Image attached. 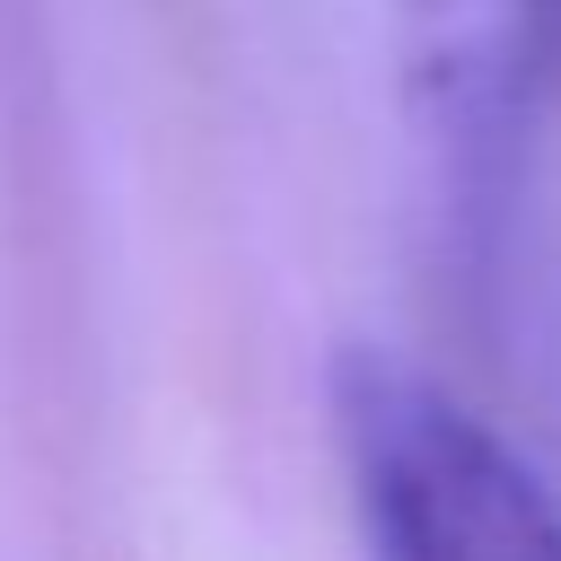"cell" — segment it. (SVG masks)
Wrapping results in <instances>:
<instances>
[{
    "mask_svg": "<svg viewBox=\"0 0 561 561\" xmlns=\"http://www.w3.org/2000/svg\"><path fill=\"white\" fill-rule=\"evenodd\" d=\"M333 447L368 561H561L543 473L456 386L377 342L333 359Z\"/></svg>",
    "mask_w": 561,
    "mask_h": 561,
    "instance_id": "obj_1",
    "label": "cell"
},
{
    "mask_svg": "<svg viewBox=\"0 0 561 561\" xmlns=\"http://www.w3.org/2000/svg\"><path fill=\"white\" fill-rule=\"evenodd\" d=\"M412 140L465 202H491L561 79V0H386Z\"/></svg>",
    "mask_w": 561,
    "mask_h": 561,
    "instance_id": "obj_2",
    "label": "cell"
}]
</instances>
